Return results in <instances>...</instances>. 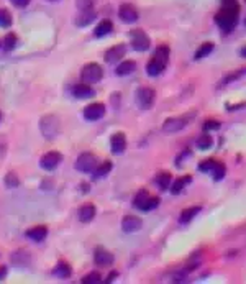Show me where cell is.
I'll return each instance as SVG.
<instances>
[{
	"instance_id": "6da1fadb",
	"label": "cell",
	"mask_w": 246,
	"mask_h": 284,
	"mask_svg": "<svg viewBox=\"0 0 246 284\" xmlns=\"http://www.w3.org/2000/svg\"><path fill=\"white\" fill-rule=\"evenodd\" d=\"M240 18V5H222V10L215 15V23L220 27V30H223L225 33H230L235 30V27L238 25Z\"/></svg>"
},
{
	"instance_id": "7a4b0ae2",
	"label": "cell",
	"mask_w": 246,
	"mask_h": 284,
	"mask_svg": "<svg viewBox=\"0 0 246 284\" xmlns=\"http://www.w3.org/2000/svg\"><path fill=\"white\" fill-rule=\"evenodd\" d=\"M40 130L45 138L54 140L59 135V131H61V123H59V119L56 115H45L40 120Z\"/></svg>"
},
{
	"instance_id": "3957f363",
	"label": "cell",
	"mask_w": 246,
	"mask_h": 284,
	"mask_svg": "<svg viewBox=\"0 0 246 284\" xmlns=\"http://www.w3.org/2000/svg\"><path fill=\"white\" fill-rule=\"evenodd\" d=\"M196 117V112L194 113H187V115H182V117H174V119H167L163 123V131L164 133H176V131H181L182 128H185L189 125V122Z\"/></svg>"
},
{
	"instance_id": "277c9868",
	"label": "cell",
	"mask_w": 246,
	"mask_h": 284,
	"mask_svg": "<svg viewBox=\"0 0 246 284\" xmlns=\"http://www.w3.org/2000/svg\"><path fill=\"white\" fill-rule=\"evenodd\" d=\"M81 78L82 82H87V84H96L102 78H104V71L97 64V63H89L82 68L81 71Z\"/></svg>"
},
{
	"instance_id": "5b68a950",
	"label": "cell",
	"mask_w": 246,
	"mask_h": 284,
	"mask_svg": "<svg viewBox=\"0 0 246 284\" xmlns=\"http://www.w3.org/2000/svg\"><path fill=\"white\" fill-rule=\"evenodd\" d=\"M135 207L140 209L143 212H149V211H155V209L159 205V199L158 197H151L148 192L141 191L140 194L135 197Z\"/></svg>"
},
{
	"instance_id": "8992f818",
	"label": "cell",
	"mask_w": 246,
	"mask_h": 284,
	"mask_svg": "<svg viewBox=\"0 0 246 284\" xmlns=\"http://www.w3.org/2000/svg\"><path fill=\"white\" fill-rule=\"evenodd\" d=\"M130 40H131V46L137 49V51H146L151 46L149 36L143 30H131Z\"/></svg>"
},
{
	"instance_id": "52a82bcc",
	"label": "cell",
	"mask_w": 246,
	"mask_h": 284,
	"mask_svg": "<svg viewBox=\"0 0 246 284\" xmlns=\"http://www.w3.org/2000/svg\"><path fill=\"white\" fill-rule=\"evenodd\" d=\"M156 92L151 87H140L137 90V104L140 108H151V105L155 104Z\"/></svg>"
},
{
	"instance_id": "ba28073f",
	"label": "cell",
	"mask_w": 246,
	"mask_h": 284,
	"mask_svg": "<svg viewBox=\"0 0 246 284\" xmlns=\"http://www.w3.org/2000/svg\"><path fill=\"white\" fill-rule=\"evenodd\" d=\"M97 166V158L92 153H84L75 161V169L81 173H92Z\"/></svg>"
},
{
	"instance_id": "9c48e42d",
	"label": "cell",
	"mask_w": 246,
	"mask_h": 284,
	"mask_svg": "<svg viewBox=\"0 0 246 284\" xmlns=\"http://www.w3.org/2000/svg\"><path fill=\"white\" fill-rule=\"evenodd\" d=\"M63 161V155L58 152H49L46 155L41 156V168L46 171H53L54 168H58V164Z\"/></svg>"
},
{
	"instance_id": "30bf717a",
	"label": "cell",
	"mask_w": 246,
	"mask_h": 284,
	"mask_svg": "<svg viewBox=\"0 0 246 284\" xmlns=\"http://www.w3.org/2000/svg\"><path fill=\"white\" fill-rule=\"evenodd\" d=\"M118 16L125 23H135L140 15H138V10L131 4H122L120 8H118Z\"/></svg>"
},
{
	"instance_id": "8fae6325",
	"label": "cell",
	"mask_w": 246,
	"mask_h": 284,
	"mask_svg": "<svg viewBox=\"0 0 246 284\" xmlns=\"http://www.w3.org/2000/svg\"><path fill=\"white\" fill-rule=\"evenodd\" d=\"M105 115V105L104 104H90L84 108V117L90 122L100 120Z\"/></svg>"
},
{
	"instance_id": "7c38bea8",
	"label": "cell",
	"mask_w": 246,
	"mask_h": 284,
	"mask_svg": "<svg viewBox=\"0 0 246 284\" xmlns=\"http://www.w3.org/2000/svg\"><path fill=\"white\" fill-rule=\"evenodd\" d=\"M143 227V220L137 215H126L123 217L122 220V229L126 233H135V232H140Z\"/></svg>"
},
{
	"instance_id": "4fadbf2b",
	"label": "cell",
	"mask_w": 246,
	"mask_h": 284,
	"mask_svg": "<svg viewBox=\"0 0 246 284\" xmlns=\"http://www.w3.org/2000/svg\"><path fill=\"white\" fill-rule=\"evenodd\" d=\"M125 53H126V46L125 45H115V46H112L105 53V61L108 64L117 63V61H120L122 58L125 56Z\"/></svg>"
},
{
	"instance_id": "5bb4252c",
	"label": "cell",
	"mask_w": 246,
	"mask_h": 284,
	"mask_svg": "<svg viewBox=\"0 0 246 284\" xmlns=\"http://www.w3.org/2000/svg\"><path fill=\"white\" fill-rule=\"evenodd\" d=\"M164 68H166V63H163L161 60H158V58L153 56L149 60V63L146 64V72H148V76L156 78V76H159V74L164 71Z\"/></svg>"
},
{
	"instance_id": "9a60e30c",
	"label": "cell",
	"mask_w": 246,
	"mask_h": 284,
	"mask_svg": "<svg viewBox=\"0 0 246 284\" xmlns=\"http://www.w3.org/2000/svg\"><path fill=\"white\" fill-rule=\"evenodd\" d=\"M110 146H112V152L115 155H122L126 149V138L123 133H115L110 140Z\"/></svg>"
},
{
	"instance_id": "2e32d148",
	"label": "cell",
	"mask_w": 246,
	"mask_h": 284,
	"mask_svg": "<svg viewBox=\"0 0 246 284\" xmlns=\"http://www.w3.org/2000/svg\"><path fill=\"white\" fill-rule=\"evenodd\" d=\"M94 261L99 264V266H108L113 263V255L107 252L104 248H97L96 253H94Z\"/></svg>"
},
{
	"instance_id": "e0dca14e",
	"label": "cell",
	"mask_w": 246,
	"mask_h": 284,
	"mask_svg": "<svg viewBox=\"0 0 246 284\" xmlns=\"http://www.w3.org/2000/svg\"><path fill=\"white\" fill-rule=\"evenodd\" d=\"M72 94H74V97H78V99H89V97L94 96L96 92H94V89L87 84V82H81V84L74 86Z\"/></svg>"
},
{
	"instance_id": "ac0fdd59",
	"label": "cell",
	"mask_w": 246,
	"mask_h": 284,
	"mask_svg": "<svg viewBox=\"0 0 246 284\" xmlns=\"http://www.w3.org/2000/svg\"><path fill=\"white\" fill-rule=\"evenodd\" d=\"M46 235H48V229L46 227H43V225H38V227H33V229H30L28 232H27V237L30 238V240H33V241H43L45 238H46Z\"/></svg>"
},
{
	"instance_id": "d6986e66",
	"label": "cell",
	"mask_w": 246,
	"mask_h": 284,
	"mask_svg": "<svg viewBox=\"0 0 246 284\" xmlns=\"http://www.w3.org/2000/svg\"><path fill=\"white\" fill-rule=\"evenodd\" d=\"M96 217V207L92 205V204H86V205H82L79 209V220L84 222V223H87L90 222L92 219Z\"/></svg>"
},
{
	"instance_id": "ffe728a7",
	"label": "cell",
	"mask_w": 246,
	"mask_h": 284,
	"mask_svg": "<svg viewBox=\"0 0 246 284\" xmlns=\"http://www.w3.org/2000/svg\"><path fill=\"white\" fill-rule=\"evenodd\" d=\"M96 12L94 10H81V15L75 18V25L78 27H87L90 22H94Z\"/></svg>"
},
{
	"instance_id": "44dd1931",
	"label": "cell",
	"mask_w": 246,
	"mask_h": 284,
	"mask_svg": "<svg viewBox=\"0 0 246 284\" xmlns=\"http://www.w3.org/2000/svg\"><path fill=\"white\" fill-rule=\"evenodd\" d=\"M135 69H137V64H135V61H123L117 66V74L118 76H128V74H131Z\"/></svg>"
},
{
	"instance_id": "7402d4cb",
	"label": "cell",
	"mask_w": 246,
	"mask_h": 284,
	"mask_svg": "<svg viewBox=\"0 0 246 284\" xmlns=\"http://www.w3.org/2000/svg\"><path fill=\"white\" fill-rule=\"evenodd\" d=\"M155 182L161 191H167L169 187H171V174L169 173H159L156 176V179H155Z\"/></svg>"
},
{
	"instance_id": "603a6c76",
	"label": "cell",
	"mask_w": 246,
	"mask_h": 284,
	"mask_svg": "<svg viewBox=\"0 0 246 284\" xmlns=\"http://www.w3.org/2000/svg\"><path fill=\"white\" fill-rule=\"evenodd\" d=\"M112 28H113L112 22H110V20H102V22L97 25V28H96V31H94V35H96L97 38H102V36L108 35V33L112 31Z\"/></svg>"
},
{
	"instance_id": "cb8c5ba5",
	"label": "cell",
	"mask_w": 246,
	"mask_h": 284,
	"mask_svg": "<svg viewBox=\"0 0 246 284\" xmlns=\"http://www.w3.org/2000/svg\"><path fill=\"white\" fill-rule=\"evenodd\" d=\"M191 182H192V178L191 176H182V178H179L177 181H174V184L171 186V192H173V194H179V192H182L184 187L187 186V184H191Z\"/></svg>"
},
{
	"instance_id": "d4e9b609",
	"label": "cell",
	"mask_w": 246,
	"mask_h": 284,
	"mask_svg": "<svg viewBox=\"0 0 246 284\" xmlns=\"http://www.w3.org/2000/svg\"><path fill=\"white\" fill-rule=\"evenodd\" d=\"M196 145L199 149H202V152H205V149H210L212 145H214V138H212V135H209V133H203V135H200L196 141Z\"/></svg>"
},
{
	"instance_id": "484cf974",
	"label": "cell",
	"mask_w": 246,
	"mask_h": 284,
	"mask_svg": "<svg viewBox=\"0 0 246 284\" xmlns=\"http://www.w3.org/2000/svg\"><path fill=\"white\" fill-rule=\"evenodd\" d=\"M112 171V163L110 161H105V163H102L100 166H96V169L92 171L94 173V179H100V178H104V176H107V174Z\"/></svg>"
},
{
	"instance_id": "4316f807",
	"label": "cell",
	"mask_w": 246,
	"mask_h": 284,
	"mask_svg": "<svg viewBox=\"0 0 246 284\" xmlns=\"http://www.w3.org/2000/svg\"><path fill=\"white\" fill-rule=\"evenodd\" d=\"M200 211H202V207H191V209H185V211H184V212L181 214V217H179V222H181V223H189Z\"/></svg>"
},
{
	"instance_id": "83f0119b",
	"label": "cell",
	"mask_w": 246,
	"mask_h": 284,
	"mask_svg": "<svg viewBox=\"0 0 246 284\" xmlns=\"http://www.w3.org/2000/svg\"><path fill=\"white\" fill-rule=\"evenodd\" d=\"M53 274L58 278H69L71 276V266L69 264H66V263H58L56 264V268L53 270Z\"/></svg>"
},
{
	"instance_id": "f1b7e54d",
	"label": "cell",
	"mask_w": 246,
	"mask_h": 284,
	"mask_svg": "<svg viewBox=\"0 0 246 284\" xmlns=\"http://www.w3.org/2000/svg\"><path fill=\"white\" fill-rule=\"evenodd\" d=\"M212 51H214V43H210V41H207V43H202V46L196 51V60H202V58L209 56Z\"/></svg>"
},
{
	"instance_id": "f546056e",
	"label": "cell",
	"mask_w": 246,
	"mask_h": 284,
	"mask_svg": "<svg viewBox=\"0 0 246 284\" xmlns=\"http://www.w3.org/2000/svg\"><path fill=\"white\" fill-rule=\"evenodd\" d=\"M16 43H18V40H16L15 33H8V35L4 38V43H2V46H4L5 51H12V49H15Z\"/></svg>"
},
{
	"instance_id": "4dcf8cb0",
	"label": "cell",
	"mask_w": 246,
	"mask_h": 284,
	"mask_svg": "<svg viewBox=\"0 0 246 284\" xmlns=\"http://www.w3.org/2000/svg\"><path fill=\"white\" fill-rule=\"evenodd\" d=\"M12 25V13L7 8H0V27L8 28Z\"/></svg>"
},
{
	"instance_id": "1f68e13d",
	"label": "cell",
	"mask_w": 246,
	"mask_h": 284,
	"mask_svg": "<svg viewBox=\"0 0 246 284\" xmlns=\"http://www.w3.org/2000/svg\"><path fill=\"white\" fill-rule=\"evenodd\" d=\"M155 58H158V60H161L163 63L167 64L169 61V48L166 45H161L156 48V51H155Z\"/></svg>"
},
{
	"instance_id": "d6a6232c",
	"label": "cell",
	"mask_w": 246,
	"mask_h": 284,
	"mask_svg": "<svg viewBox=\"0 0 246 284\" xmlns=\"http://www.w3.org/2000/svg\"><path fill=\"white\" fill-rule=\"evenodd\" d=\"M12 261L16 263V264H20V266H25L30 261V256H28L27 252H15L13 256H12Z\"/></svg>"
},
{
	"instance_id": "836d02e7",
	"label": "cell",
	"mask_w": 246,
	"mask_h": 284,
	"mask_svg": "<svg viewBox=\"0 0 246 284\" xmlns=\"http://www.w3.org/2000/svg\"><path fill=\"white\" fill-rule=\"evenodd\" d=\"M225 173H226L225 164H223V163H217L215 169L212 171L210 174H212V178H214V181H220V179L225 178Z\"/></svg>"
},
{
	"instance_id": "e575fe53",
	"label": "cell",
	"mask_w": 246,
	"mask_h": 284,
	"mask_svg": "<svg viewBox=\"0 0 246 284\" xmlns=\"http://www.w3.org/2000/svg\"><path fill=\"white\" fill-rule=\"evenodd\" d=\"M246 74V69L243 68V69H238V71H235V72H230L228 76H225V79L222 81L223 84H230V82H235V81H238L241 76H244Z\"/></svg>"
},
{
	"instance_id": "d590c367",
	"label": "cell",
	"mask_w": 246,
	"mask_h": 284,
	"mask_svg": "<svg viewBox=\"0 0 246 284\" xmlns=\"http://www.w3.org/2000/svg\"><path fill=\"white\" fill-rule=\"evenodd\" d=\"M217 163L218 161H215V160H207V161H202L200 164H199V169L202 171V173H212L215 169V166H217Z\"/></svg>"
},
{
	"instance_id": "8d00e7d4",
	"label": "cell",
	"mask_w": 246,
	"mask_h": 284,
	"mask_svg": "<svg viewBox=\"0 0 246 284\" xmlns=\"http://www.w3.org/2000/svg\"><path fill=\"white\" fill-rule=\"evenodd\" d=\"M75 2H78L79 10H92L96 0H75Z\"/></svg>"
},
{
	"instance_id": "74e56055",
	"label": "cell",
	"mask_w": 246,
	"mask_h": 284,
	"mask_svg": "<svg viewBox=\"0 0 246 284\" xmlns=\"http://www.w3.org/2000/svg\"><path fill=\"white\" fill-rule=\"evenodd\" d=\"M99 281H100V274L99 273H90V274H87L86 278H82L84 284H96Z\"/></svg>"
},
{
	"instance_id": "f35d334b",
	"label": "cell",
	"mask_w": 246,
	"mask_h": 284,
	"mask_svg": "<svg viewBox=\"0 0 246 284\" xmlns=\"http://www.w3.org/2000/svg\"><path fill=\"white\" fill-rule=\"evenodd\" d=\"M5 184L8 187H16V186L20 184V181H18V178H15L13 174H8V176L5 178Z\"/></svg>"
},
{
	"instance_id": "ab89813d",
	"label": "cell",
	"mask_w": 246,
	"mask_h": 284,
	"mask_svg": "<svg viewBox=\"0 0 246 284\" xmlns=\"http://www.w3.org/2000/svg\"><path fill=\"white\" fill-rule=\"evenodd\" d=\"M220 128V122L217 120H209L207 123H203V130H218Z\"/></svg>"
},
{
	"instance_id": "60d3db41",
	"label": "cell",
	"mask_w": 246,
	"mask_h": 284,
	"mask_svg": "<svg viewBox=\"0 0 246 284\" xmlns=\"http://www.w3.org/2000/svg\"><path fill=\"white\" fill-rule=\"evenodd\" d=\"M10 2L15 5V7H18V8H23V7H27L30 4V0H10Z\"/></svg>"
},
{
	"instance_id": "b9f144b4",
	"label": "cell",
	"mask_w": 246,
	"mask_h": 284,
	"mask_svg": "<svg viewBox=\"0 0 246 284\" xmlns=\"http://www.w3.org/2000/svg\"><path fill=\"white\" fill-rule=\"evenodd\" d=\"M5 274H7V268L5 266H0V281L5 278Z\"/></svg>"
},
{
	"instance_id": "7bdbcfd3",
	"label": "cell",
	"mask_w": 246,
	"mask_h": 284,
	"mask_svg": "<svg viewBox=\"0 0 246 284\" xmlns=\"http://www.w3.org/2000/svg\"><path fill=\"white\" fill-rule=\"evenodd\" d=\"M236 0H222V5H236Z\"/></svg>"
},
{
	"instance_id": "ee69618b",
	"label": "cell",
	"mask_w": 246,
	"mask_h": 284,
	"mask_svg": "<svg viewBox=\"0 0 246 284\" xmlns=\"http://www.w3.org/2000/svg\"><path fill=\"white\" fill-rule=\"evenodd\" d=\"M240 54H241L243 58H246V46H243V48L240 49Z\"/></svg>"
},
{
	"instance_id": "f6af8a7d",
	"label": "cell",
	"mask_w": 246,
	"mask_h": 284,
	"mask_svg": "<svg viewBox=\"0 0 246 284\" xmlns=\"http://www.w3.org/2000/svg\"><path fill=\"white\" fill-rule=\"evenodd\" d=\"M0 119H2V113H0Z\"/></svg>"
}]
</instances>
